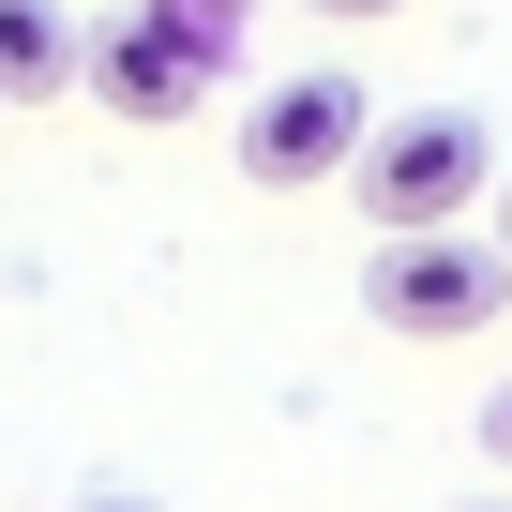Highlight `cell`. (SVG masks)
Listing matches in <instances>:
<instances>
[{"instance_id": "1", "label": "cell", "mask_w": 512, "mask_h": 512, "mask_svg": "<svg viewBox=\"0 0 512 512\" xmlns=\"http://www.w3.org/2000/svg\"><path fill=\"white\" fill-rule=\"evenodd\" d=\"M226 61H241V0H136V16L91 31V106L166 136V121H196V91Z\"/></svg>"}, {"instance_id": "2", "label": "cell", "mask_w": 512, "mask_h": 512, "mask_svg": "<svg viewBox=\"0 0 512 512\" xmlns=\"http://www.w3.org/2000/svg\"><path fill=\"white\" fill-rule=\"evenodd\" d=\"M362 317L407 332V347L497 332V317H512V241H482V226H392V241L362 256Z\"/></svg>"}, {"instance_id": "3", "label": "cell", "mask_w": 512, "mask_h": 512, "mask_svg": "<svg viewBox=\"0 0 512 512\" xmlns=\"http://www.w3.org/2000/svg\"><path fill=\"white\" fill-rule=\"evenodd\" d=\"M362 211H377V241L392 226H467L482 196H497V136L467 121V106H407V121H377L362 136Z\"/></svg>"}, {"instance_id": "4", "label": "cell", "mask_w": 512, "mask_h": 512, "mask_svg": "<svg viewBox=\"0 0 512 512\" xmlns=\"http://www.w3.org/2000/svg\"><path fill=\"white\" fill-rule=\"evenodd\" d=\"M362 136H377V91H362L347 61H302V76H272V91L241 106V181H256V196L347 181V166H362Z\"/></svg>"}, {"instance_id": "5", "label": "cell", "mask_w": 512, "mask_h": 512, "mask_svg": "<svg viewBox=\"0 0 512 512\" xmlns=\"http://www.w3.org/2000/svg\"><path fill=\"white\" fill-rule=\"evenodd\" d=\"M61 91H91V31L61 0H0V106H61Z\"/></svg>"}, {"instance_id": "6", "label": "cell", "mask_w": 512, "mask_h": 512, "mask_svg": "<svg viewBox=\"0 0 512 512\" xmlns=\"http://www.w3.org/2000/svg\"><path fill=\"white\" fill-rule=\"evenodd\" d=\"M482 452H497V467H512V377H497V392H482Z\"/></svg>"}, {"instance_id": "7", "label": "cell", "mask_w": 512, "mask_h": 512, "mask_svg": "<svg viewBox=\"0 0 512 512\" xmlns=\"http://www.w3.org/2000/svg\"><path fill=\"white\" fill-rule=\"evenodd\" d=\"M302 16H347V31H377V16H407V0H302Z\"/></svg>"}, {"instance_id": "8", "label": "cell", "mask_w": 512, "mask_h": 512, "mask_svg": "<svg viewBox=\"0 0 512 512\" xmlns=\"http://www.w3.org/2000/svg\"><path fill=\"white\" fill-rule=\"evenodd\" d=\"M61 512H166V497H121V482H106V497H61Z\"/></svg>"}, {"instance_id": "9", "label": "cell", "mask_w": 512, "mask_h": 512, "mask_svg": "<svg viewBox=\"0 0 512 512\" xmlns=\"http://www.w3.org/2000/svg\"><path fill=\"white\" fill-rule=\"evenodd\" d=\"M497 241H512V166H497Z\"/></svg>"}, {"instance_id": "10", "label": "cell", "mask_w": 512, "mask_h": 512, "mask_svg": "<svg viewBox=\"0 0 512 512\" xmlns=\"http://www.w3.org/2000/svg\"><path fill=\"white\" fill-rule=\"evenodd\" d=\"M467 512H512V497H467Z\"/></svg>"}]
</instances>
